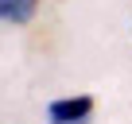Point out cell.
Masks as SVG:
<instances>
[{
    "label": "cell",
    "instance_id": "6da1fadb",
    "mask_svg": "<svg viewBox=\"0 0 132 124\" xmlns=\"http://www.w3.org/2000/svg\"><path fill=\"white\" fill-rule=\"evenodd\" d=\"M89 116H93V97H62L51 101L47 109L51 124H89Z\"/></svg>",
    "mask_w": 132,
    "mask_h": 124
},
{
    "label": "cell",
    "instance_id": "7a4b0ae2",
    "mask_svg": "<svg viewBox=\"0 0 132 124\" xmlns=\"http://www.w3.org/2000/svg\"><path fill=\"white\" fill-rule=\"evenodd\" d=\"M39 12V0H0V20L4 23H27Z\"/></svg>",
    "mask_w": 132,
    "mask_h": 124
}]
</instances>
